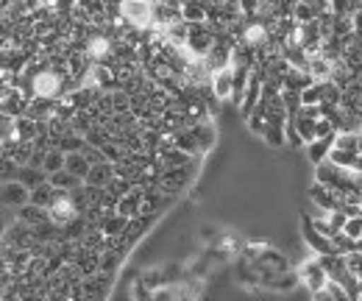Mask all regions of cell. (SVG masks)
Returning a JSON list of instances; mask_svg holds the SVG:
<instances>
[{
    "mask_svg": "<svg viewBox=\"0 0 362 301\" xmlns=\"http://www.w3.org/2000/svg\"><path fill=\"white\" fill-rule=\"evenodd\" d=\"M120 17H123L132 28L145 31V28H151L153 20H156V3H153V0H123Z\"/></svg>",
    "mask_w": 362,
    "mask_h": 301,
    "instance_id": "cell-1",
    "label": "cell"
},
{
    "mask_svg": "<svg viewBox=\"0 0 362 301\" xmlns=\"http://www.w3.org/2000/svg\"><path fill=\"white\" fill-rule=\"evenodd\" d=\"M301 279H304V285L310 288V293H320V290H326V285H329V273H326V268L320 265V259H307L304 265H301Z\"/></svg>",
    "mask_w": 362,
    "mask_h": 301,
    "instance_id": "cell-2",
    "label": "cell"
},
{
    "mask_svg": "<svg viewBox=\"0 0 362 301\" xmlns=\"http://www.w3.org/2000/svg\"><path fill=\"white\" fill-rule=\"evenodd\" d=\"M25 204H31V190L17 178L14 181H3V207H11L17 212Z\"/></svg>",
    "mask_w": 362,
    "mask_h": 301,
    "instance_id": "cell-3",
    "label": "cell"
},
{
    "mask_svg": "<svg viewBox=\"0 0 362 301\" xmlns=\"http://www.w3.org/2000/svg\"><path fill=\"white\" fill-rule=\"evenodd\" d=\"M234 89H237V79H234V67H226L221 73L212 76V92L218 101H228L234 98Z\"/></svg>",
    "mask_w": 362,
    "mask_h": 301,
    "instance_id": "cell-4",
    "label": "cell"
},
{
    "mask_svg": "<svg viewBox=\"0 0 362 301\" xmlns=\"http://www.w3.org/2000/svg\"><path fill=\"white\" fill-rule=\"evenodd\" d=\"M334 64H337V59H329V56L323 53V56H315V59H310V64H307V73L315 79L317 84H323V81H332V76H334Z\"/></svg>",
    "mask_w": 362,
    "mask_h": 301,
    "instance_id": "cell-5",
    "label": "cell"
},
{
    "mask_svg": "<svg viewBox=\"0 0 362 301\" xmlns=\"http://www.w3.org/2000/svg\"><path fill=\"white\" fill-rule=\"evenodd\" d=\"M115 178H117V168H115V162H100V165H92V171H90V176H87V181H84V184H92V187L106 190Z\"/></svg>",
    "mask_w": 362,
    "mask_h": 301,
    "instance_id": "cell-6",
    "label": "cell"
},
{
    "mask_svg": "<svg viewBox=\"0 0 362 301\" xmlns=\"http://www.w3.org/2000/svg\"><path fill=\"white\" fill-rule=\"evenodd\" d=\"M334 137H337V134H334ZM334 137H329V140H315V142L307 145V157H310L313 165H323V162L329 159V154H332V148H334Z\"/></svg>",
    "mask_w": 362,
    "mask_h": 301,
    "instance_id": "cell-7",
    "label": "cell"
},
{
    "mask_svg": "<svg viewBox=\"0 0 362 301\" xmlns=\"http://www.w3.org/2000/svg\"><path fill=\"white\" fill-rule=\"evenodd\" d=\"M64 171H70L76 178H81V181H87V176H90L92 165L90 159L84 157V151L81 154H67V165H64Z\"/></svg>",
    "mask_w": 362,
    "mask_h": 301,
    "instance_id": "cell-8",
    "label": "cell"
},
{
    "mask_svg": "<svg viewBox=\"0 0 362 301\" xmlns=\"http://www.w3.org/2000/svg\"><path fill=\"white\" fill-rule=\"evenodd\" d=\"M357 159H360V154H354V151H343V148H332V154H329V162L337 165V168H343V171H354Z\"/></svg>",
    "mask_w": 362,
    "mask_h": 301,
    "instance_id": "cell-9",
    "label": "cell"
},
{
    "mask_svg": "<svg viewBox=\"0 0 362 301\" xmlns=\"http://www.w3.org/2000/svg\"><path fill=\"white\" fill-rule=\"evenodd\" d=\"M195 129V137H198V145H201V151H209L212 145H215V126L209 123V120H201V123H195L192 126Z\"/></svg>",
    "mask_w": 362,
    "mask_h": 301,
    "instance_id": "cell-10",
    "label": "cell"
},
{
    "mask_svg": "<svg viewBox=\"0 0 362 301\" xmlns=\"http://www.w3.org/2000/svg\"><path fill=\"white\" fill-rule=\"evenodd\" d=\"M53 195H56V187L50 181H45V184H40V187L31 190V204L40 207V210H47V204L53 201Z\"/></svg>",
    "mask_w": 362,
    "mask_h": 301,
    "instance_id": "cell-11",
    "label": "cell"
},
{
    "mask_svg": "<svg viewBox=\"0 0 362 301\" xmlns=\"http://www.w3.org/2000/svg\"><path fill=\"white\" fill-rule=\"evenodd\" d=\"M47 181L56 187V190H76V187H81L84 181L81 178H76L70 171H59L53 173V176H47Z\"/></svg>",
    "mask_w": 362,
    "mask_h": 301,
    "instance_id": "cell-12",
    "label": "cell"
},
{
    "mask_svg": "<svg viewBox=\"0 0 362 301\" xmlns=\"http://www.w3.org/2000/svg\"><path fill=\"white\" fill-rule=\"evenodd\" d=\"M64 165H67V154L64 151H59V148H50L45 157V165H42V171L47 176H53V173L64 171Z\"/></svg>",
    "mask_w": 362,
    "mask_h": 301,
    "instance_id": "cell-13",
    "label": "cell"
},
{
    "mask_svg": "<svg viewBox=\"0 0 362 301\" xmlns=\"http://www.w3.org/2000/svg\"><path fill=\"white\" fill-rule=\"evenodd\" d=\"M343 234H346L349 240L360 243V240H362V215L360 217H349V220H346V226H343Z\"/></svg>",
    "mask_w": 362,
    "mask_h": 301,
    "instance_id": "cell-14",
    "label": "cell"
},
{
    "mask_svg": "<svg viewBox=\"0 0 362 301\" xmlns=\"http://www.w3.org/2000/svg\"><path fill=\"white\" fill-rule=\"evenodd\" d=\"M360 157H362V131H360Z\"/></svg>",
    "mask_w": 362,
    "mask_h": 301,
    "instance_id": "cell-15",
    "label": "cell"
},
{
    "mask_svg": "<svg viewBox=\"0 0 362 301\" xmlns=\"http://www.w3.org/2000/svg\"><path fill=\"white\" fill-rule=\"evenodd\" d=\"M360 6H362V0H360Z\"/></svg>",
    "mask_w": 362,
    "mask_h": 301,
    "instance_id": "cell-16",
    "label": "cell"
}]
</instances>
